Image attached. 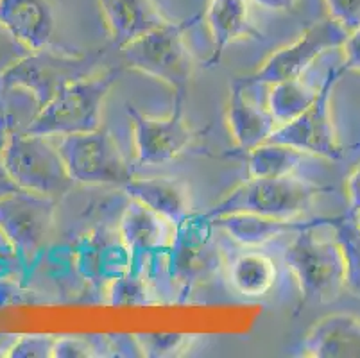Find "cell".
<instances>
[{"label":"cell","mask_w":360,"mask_h":358,"mask_svg":"<svg viewBox=\"0 0 360 358\" xmlns=\"http://www.w3.org/2000/svg\"><path fill=\"white\" fill-rule=\"evenodd\" d=\"M332 221V217H330ZM328 222L310 226L290 238L283 262L292 272L301 295L314 303H333L346 292V260L335 235H321Z\"/></svg>","instance_id":"cell-1"},{"label":"cell","mask_w":360,"mask_h":358,"mask_svg":"<svg viewBox=\"0 0 360 358\" xmlns=\"http://www.w3.org/2000/svg\"><path fill=\"white\" fill-rule=\"evenodd\" d=\"M119 77L120 68H104L65 87L41 106L27 133L61 138L101 129L104 104Z\"/></svg>","instance_id":"cell-2"},{"label":"cell","mask_w":360,"mask_h":358,"mask_svg":"<svg viewBox=\"0 0 360 358\" xmlns=\"http://www.w3.org/2000/svg\"><path fill=\"white\" fill-rule=\"evenodd\" d=\"M217 226L206 215H192L176 228L165 251L170 292L186 300L226 269V252L217 241Z\"/></svg>","instance_id":"cell-3"},{"label":"cell","mask_w":360,"mask_h":358,"mask_svg":"<svg viewBox=\"0 0 360 358\" xmlns=\"http://www.w3.org/2000/svg\"><path fill=\"white\" fill-rule=\"evenodd\" d=\"M323 192V186L297 176L250 177L222 197L205 215L215 219L228 213H257L289 221L300 219L303 213L309 212Z\"/></svg>","instance_id":"cell-4"},{"label":"cell","mask_w":360,"mask_h":358,"mask_svg":"<svg viewBox=\"0 0 360 358\" xmlns=\"http://www.w3.org/2000/svg\"><path fill=\"white\" fill-rule=\"evenodd\" d=\"M185 29L186 24L170 20L120 49L124 61L133 70L167 84L174 95L186 97L195 63L186 44Z\"/></svg>","instance_id":"cell-5"},{"label":"cell","mask_w":360,"mask_h":358,"mask_svg":"<svg viewBox=\"0 0 360 358\" xmlns=\"http://www.w3.org/2000/svg\"><path fill=\"white\" fill-rule=\"evenodd\" d=\"M4 162L18 188L60 201L77 183L68 174L54 138L27 131L8 134Z\"/></svg>","instance_id":"cell-6"},{"label":"cell","mask_w":360,"mask_h":358,"mask_svg":"<svg viewBox=\"0 0 360 358\" xmlns=\"http://www.w3.org/2000/svg\"><path fill=\"white\" fill-rule=\"evenodd\" d=\"M58 199L15 190L0 199V228L20 252L29 274L51 248L56 231Z\"/></svg>","instance_id":"cell-7"},{"label":"cell","mask_w":360,"mask_h":358,"mask_svg":"<svg viewBox=\"0 0 360 358\" xmlns=\"http://www.w3.org/2000/svg\"><path fill=\"white\" fill-rule=\"evenodd\" d=\"M54 140L77 185L124 188L135 177L119 143L104 127Z\"/></svg>","instance_id":"cell-8"},{"label":"cell","mask_w":360,"mask_h":358,"mask_svg":"<svg viewBox=\"0 0 360 358\" xmlns=\"http://www.w3.org/2000/svg\"><path fill=\"white\" fill-rule=\"evenodd\" d=\"M101 61V52L68 54L47 47L32 51L24 61L0 75V81L25 88L45 106L65 87L103 70Z\"/></svg>","instance_id":"cell-9"},{"label":"cell","mask_w":360,"mask_h":358,"mask_svg":"<svg viewBox=\"0 0 360 358\" xmlns=\"http://www.w3.org/2000/svg\"><path fill=\"white\" fill-rule=\"evenodd\" d=\"M345 74L346 68L342 65L330 68L325 81L321 83L316 101L300 117L278 126L269 140L285 143V146L303 151L310 156L325 158L330 162L340 160L345 149H342L335 124H333L332 97L333 90Z\"/></svg>","instance_id":"cell-10"},{"label":"cell","mask_w":360,"mask_h":358,"mask_svg":"<svg viewBox=\"0 0 360 358\" xmlns=\"http://www.w3.org/2000/svg\"><path fill=\"white\" fill-rule=\"evenodd\" d=\"M346 36H348V31L340 27L330 16L319 20L301 32L300 38L294 39L292 44L274 51L257 72L248 77H242L240 81L248 87H255V84L271 87V84L289 81V79H300L321 56L342 47Z\"/></svg>","instance_id":"cell-11"},{"label":"cell","mask_w":360,"mask_h":358,"mask_svg":"<svg viewBox=\"0 0 360 358\" xmlns=\"http://www.w3.org/2000/svg\"><path fill=\"white\" fill-rule=\"evenodd\" d=\"M185 97L174 95V106L167 117L143 115L135 106H127L133 131V147L140 165H163L185 153L194 142V131L183 115Z\"/></svg>","instance_id":"cell-12"},{"label":"cell","mask_w":360,"mask_h":358,"mask_svg":"<svg viewBox=\"0 0 360 358\" xmlns=\"http://www.w3.org/2000/svg\"><path fill=\"white\" fill-rule=\"evenodd\" d=\"M83 278L106 287L111 280L135 271V258L120 238L119 229L99 228L88 233L72 256Z\"/></svg>","instance_id":"cell-13"},{"label":"cell","mask_w":360,"mask_h":358,"mask_svg":"<svg viewBox=\"0 0 360 358\" xmlns=\"http://www.w3.org/2000/svg\"><path fill=\"white\" fill-rule=\"evenodd\" d=\"M221 233L230 236L242 248L260 249L280 238L296 236L310 226L328 222L330 217L319 219H274V217L257 215V213H228L212 219Z\"/></svg>","instance_id":"cell-14"},{"label":"cell","mask_w":360,"mask_h":358,"mask_svg":"<svg viewBox=\"0 0 360 358\" xmlns=\"http://www.w3.org/2000/svg\"><path fill=\"white\" fill-rule=\"evenodd\" d=\"M226 124L235 146L244 153L267 142L276 131L278 122L269 108L262 106L250 95V87L237 79L230 88L226 106Z\"/></svg>","instance_id":"cell-15"},{"label":"cell","mask_w":360,"mask_h":358,"mask_svg":"<svg viewBox=\"0 0 360 358\" xmlns=\"http://www.w3.org/2000/svg\"><path fill=\"white\" fill-rule=\"evenodd\" d=\"M117 229L135 258V265H139L146 256L165 252L176 233L174 224L135 199H131L129 205L124 208Z\"/></svg>","instance_id":"cell-16"},{"label":"cell","mask_w":360,"mask_h":358,"mask_svg":"<svg viewBox=\"0 0 360 358\" xmlns=\"http://www.w3.org/2000/svg\"><path fill=\"white\" fill-rule=\"evenodd\" d=\"M122 190L129 199L146 205L176 228L194 215L191 188L179 177H133Z\"/></svg>","instance_id":"cell-17"},{"label":"cell","mask_w":360,"mask_h":358,"mask_svg":"<svg viewBox=\"0 0 360 358\" xmlns=\"http://www.w3.org/2000/svg\"><path fill=\"white\" fill-rule=\"evenodd\" d=\"M301 357L360 358V317L337 312L321 317L307 333Z\"/></svg>","instance_id":"cell-18"},{"label":"cell","mask_w":360,"mask_h":358,"mask_svg":"<svg viewBox=\"0 0 360 358\" xmlns=\"http://www.w3.org/2000/svg\"><path fill=\"white\" fill-rule=\"evenodd\" d=\"M104 25L119 49L162 27L170 18L155 0H97Z\"/></svg>","instance_id":"cell-19"},{"label":"cell","mask_w":360,"mask_h":358,"mask_svg":"<svg viewBox=\"0 0 360 358\" xmlns=\"http://www.w3.org/2000/svg\"><path fill=\"white\" fill-rule=\"evenodd\" d=\"M0 22L32 51L51 47L58 25L52 0H0Z\"/></svg>","instance_id":"cell-20"},{"label":"cell","mask_w":360,"mask_h":358,"mask_svg":"<svg viewBox=\"0 0 360 358\" xmlns=\"http://www.w3.org/2000/svg\"><path fill=\"white\" fill-rule=\"evenodd\" d=\"M205 24L214 49L210 65L219 63L226 49L235 41L260 36L251 18L250 0H210L205 11Z\"/></svg>","instance_id":"cell-21"},{"label":"cell","mask_w":360,"mask_h":358,"mask_svg":"<svg viewBox=\"0 0 360 358\" xmlns=\"http://www.w3.org/2000/svg\"><path fill=\"white\" fill-rule=\"evenodd\" d=\"M226 276L231 288L245 298H260L274 287L276 267L271 256L258 249L244 248L233 258L226 256Z\"/></svg>","instance_id":"cell-22"},{"label":"cell","mask_w":360,"mask_h":358,"mask_svg":"<svg viewBox=\"0 0 360 358\" xmlns=\"http://www.w3.org/2000/svg\"><path fill=\"white\" fill-rule=\"evenodd\" d=\"M303 151L294 149L285 143L267 142L248 153V176L250 177H289L296 176L297 169L303 165L305 158Z\"/></svg>","instance_id":"cell-23"},{"label":"cell","mask_w":360,"mask_h":358,"mask_svg":"<svg viewBox=\"0 0 360 358\" xmlns=\"http://www.w3.org/2000/svg\"><path fill=\"white\" fill-rule=\"evenodd\" d=\"M317 94H319V88H312L301 77L281 81V83L271 84L267 108L278 126H281L300 117L316 101Z\"/></svg>","instance_id":"cell-24"},{"label":"cell","mask_w":360,"mask_h":358,"mask_svg":"<svg viewBox=\"0 0 360 358\" xmlns=\"http://www.w3.org/2000/svg\"><path fill=\"white\" fill-rule=\"evenodd\" d=\"M40 110L41 104L31 91L0 81V124L8 134L27 131Z\"/></svg>","instance_id":"cell-25"},{"label":"cell","mask_w":360,"mask_h":358,"mask_svg":"<svg viewBox=\"0 0 360 358\" xmlns=\"http://www.w3.org/2000/svg\"><path fill=\"white\" fill-rule=\"evenodd\" d=\"M106 303L111 307H150L162 303L155 283L143 271H129L106 285Z\"/></svg>","instance_id":"cell-26"},{"label":"cell","mask_w":360,"mask_h":358,"mask_svg":"<svg viewBox=\"0 0 360 358\" xmlns=\"http://www.w3.org/2000/svg\"><path fill=\"white\" fill-rule=\"evenodd\" d=\"M330 228L342 248L346 260V290L360 298V226L352 213L332 217Z\"/></svg>","instance_id":"cell-27"},{"label":"cell","mask_w":360,"mask_h":358,"mask_svg":"<svg viewBox=\"0 0 360 358\" xmlns=\"http://www.w3.org/2000/svg\"><path fill=\"white\" fill-rule=\"evenodd\" d=\"M147 358H172L186 354L194 347L198 335L192 333H135Z\"/></svg>","instance_id":"cell-28"},{"label":"cell","mask_w":360,"mask_h":358,"mask_svg":"<svg viewBox=\"0 0 360 358\" xmlns=\"http://www.w3.org/2000/svg\"><path fill=\"white\" fill-rule=\"evenodd\" d=\"M54 358L111 357L110 335H61L56 339Z\"/></svg>","instance_id":"cell-29"},{"label":"cell","mask_w":360,"mask_h":358,"mask_svg":"<svg viewBox=\"0 0 360 358\" xmlns=\"http://www.w3.org/2000/svg\"><path fill=\"white\" fill-rule=\"evenodd\" d=\"M29 271L22 260L20 252L16 251L15 244L0 228V280H29Z\"/></svg>","instance_id":"cell-30"},{"label":"cell","mask_w":360,"mask_h":358,"mask_svg":"<svg viewBox=\"0 0 360 358\" xmlns=\"http://www.w3.org/2000/svg\"><path fill=\"white\" fill-rule=\"evenodd\" d=\"M32 52L31 47L22 41L18 36L13 34L2 22H0V75L11 70L13 67L24 61Z\"/></svg>","instance_id":"cell-31"},{"label":"cell","mask_w":360,"mask_h":358,"mask_svg":"<svg viewBox=\"0 0 360 358\" xmlns=\"http://www.w3.org/2000/svg\"><path fill=\"white\" fill-rule=\"evenodd\" d=\"M56 335L51 333H25L11 351V358H51L54 353Z\"/></svg>","instance_id":"cell-32"},{"label":"cell","mask_w":360,"mask_h":358,"mask_svg":"<svg viewBox=\"0 0 360 358\" xmlns=\"http://www.w3.org/2000/svg\"><path fill=\"white\" fill-rule=\"evenodd\" d=\"M326 13L348 32L360 27V0H323Z\"/></svg>","instance_id":"cell-33"},{"label":"cell","mask_w":360,"mask_h":358,"mask_svg":"<svg viewBox=\"0 0 360 358\" xmlns=\"http://www.w3.org/2000/svg\"><path fill=\"white\" fill-rule=\"evenodd\" d=\"M339 51H342V56H345L342 67L346 68V72H359L360 74V27L348 32L345 44Z\"/></svg>","instance_id":"cell-34"},{"label":"cell","mask_w":360,"mask_h":358,"mask_svg":"<svg viewBox=\"0 0 360 358\" xmlns=\"http://www.w3.org/2000/svg\"><path fill=\"white\" fill-rule=\"evenodd\" d=\"M6 140H8V131H6L4 126L0 124V199L8 196V193L15 192V190H20L18 188V185L13 181V177L9 176L8 172V167H6V162H4Z\"/></svg>","instance_id":"cell-35"},{"label":"cell","mask_w":360,"mask_h":358,"mask_svg":"<svg viewBox=\"0 0 360 358\" xmlns=\"http://www.w3.org/2000/svg\"><path fill=\"white\" fill-rule=\"evenodd\" d=\"M346 196H348L349 213L353 215L360 212V165H356L346 179Z\"/></svg>","instance_id":"cell-36"},{"label":"cell","mask_w":360,"mask_h":358,"mask_svg":"<svg viewBox=\"0 0 360 358\" xmlns=\"http://www.w3.org/2000/svg\"><path fill=\"white\" fill-rule=\"evenodd\" d=\"M255 4L273 13H289L294 11L300 4V0H253Z\"/></svg>","instance_id":"cell-37"},{"label":"cell","mask_w":360,"mask_h":358,"mask_svg":"<svg viewBox=\"0 0 360 358\" xmlns=\"http://www.w3.org/2000/svg\"><path fill=\"white\" fill-rule=\"evenodd\" d=\"M20 339V333H8V331H0V358L11 357V351L15 344Z\"/></svg>","instance_id":"cell-38"},{"label":"cell","mask_w":360,"mask_h":358,"mask_svg":"<svg viewBox=\"0 0 360 358\" xmlns=\"http://www.w3.org/2000/svg\"><path fill=\"white\" fill-rule=\"evenodd\" d=\"M353 217H355V221H356V224H359V226H360V212L353 213Z\"/></svg>","instance_id":"cell-39"}]
</instances>
